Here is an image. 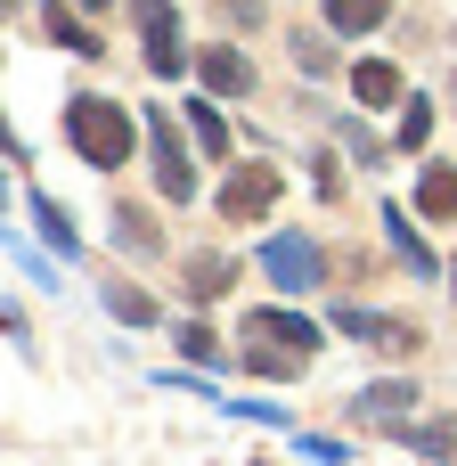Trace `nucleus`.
<instances>
[{
	"label": "nucleus",
	"instance_id": "obj_18",
	"mask_svg": "<svg viewBox=\"0 0 457 466\" xmlns=\"http://www.w3.org/2000/svg\"><path fill=\"white\" fill-rule=\"evenodd\" d=\"M106 311H114V319H131V328H147V319H155V303H147L139 287H106Z\"/></svg>",
	"mask_w": 457,
	"mask_h": 466
},
{
	"label": "nucleus",
	"instance_id": "obj_1",
	"mask_svg": "<svg viewBox=\"0 0 457 466\" xmlns=\"http://www.w3.org/2000/svg\"><path fill=\"white\" fill-rule=\"evenodd\" d=\"M139 123H131V106H114V98H98V90H82V98H65V139H74V156L82 164H98V172H114V164H131V139Z\"/></svg>",
	"mask_w": 457,
	"mask_h": 466
},
{
	"label": "nucleus",
	"instance_id": "obj_2",
	"mask_svg": "<svg viewBox=\"0 0 457 466\" xmlns=\"http://www.w3.org/2000/svg\"><path fill=\"white\" fill-rule=\"evenodd\" d=\"M262 279H270L278 295H311V287L327 279V262H319V246H311L303 229H278V238L262 246Z\"/></svg>",
	"mask_w": 457,
	"mask_h": 466
},
{
	"label": "nucleus",
	"instance_id": "obj_12",
	"mask_svg": "<svg viewBox=\"0 0 457 466\" xmlns=\"http://www.w3.org/2000/svg\"><path fill=\"white\" fill-rule=\"evenodd\" d=\"M409 410H417V385H401V377H392V385H368V393H360V418H368V426H401Z\"/></svg>",
	"mask_w": 457,
	"mask_h": 466
},
{
	"label": "nucleus",
	"instance_id": "obj_29",
	"mask_svg": "<svg viewBox=\"0 0 457 466\" xmlns=\"http://www.w3.org/2000/svg\"><path fill=\"white\" fill-rule=\"evenodd\" d=\"M8 8H16V0H0V16H8Z\"/></svg>",
	"mask_w": 457,
	"mask_h": 466
},
{
	"label": "nucleus",
	"instance_id": "obj_10",
	"mask_svg": "<svg viewBox=\"0 0 457 466\" xmlns=\"http://www.w3.org/2000/svg\"><path fill=\"white\" fill-rule=\"evenodd\" d=\"M384 238H392V254H401V262H409L417 279H433V270H442V262L425 254V238H417V221H409L401 205H384Z\"/></svg>",
	"mask_w": 457,
	"mask_h": 466
},
{
	"label": "nucleus",
	"instance_id": "obj_14",
	"mask_svg": "<svg viewBox=\"0 0 457 466\" xmlns=\"http://www.w3.org/2000/svg\"><path fill=\"white\" fill-rule=\"evenodd\" d=\"M188 131H196V156H229V123H221V115H213L204 98L188 106Z\"/></svg>",
	"mask_w": 457,
	"mask_h": 466
},
{
	"label": "nucleus",
	"instance_id": "obj_17",
	"mask_svg": "<svg viewBox=\"0 0 457 466\" xmlns=\"http://www.w3.org/2000/svg\"><path fill=\"white\" fill-rule=\"evenodd\" d=\"M33 221H41V238H49L57 254H74V221H65V213H57L49 197H33Z\"/></svg>",
	"mask_w": 457,
	"mask_h": 466
},
{
	"label": "nucleus",
	"instance_id": "obj_26",
	"mask_svg": "<svg viewBox=\"0 0 457 466\" xmlns=\"http://www.w3.org/2000/svg\"><path fill=\"white\" fill-rule=\"evenodd\" d=\"M0 156H25V139L8 131V115H0Z\"/></svg>",
	"mask_w": 457,
	"mask_h": 466
},
{
	"label": "nucleus",
	"instance_id": "obj_21",
	"mask_svg": "<svg viewBox=\"0 0 457 466\" xmlns=\"http://www.w3.org/2000/svg\"><path fill=\"white\" fill-rule=\"evenodd\" d=\"M294 57H303V66H311V74H335V49H327V41H319V33H294Z\"/></svg>",
	"mask_w": 457,
	"mask_h": 466
},
{
	"label": "nucleus",
	"instance_id": "obj_11",
	"mask_svg": "<svg viewBox=\"0 0 457 466\" xmlns=\"http://www.w3.org/2000/svg\"><path fill=\"white\" fill-rule=\"evenodd\" d=\"M180 279H188V295H196V303H213V295H229V287H237V262H229V254H188V270H180Z\"/></svg>",
	"mask_w": 457,
	"mask_h": 466
},
{
	"label": "nucleus",
	"instance_id": "obj_22",
	"mask_svg": "<svg viewBox=\"0 0 457 466\" xmlns=\"http://www.w3.org/2000/svg\"><path fill=\"white\" fill-rule=\"evenodd\" d=\"M114 238H123V246H155V221H147V213H131V205H123V213H114Z\"/></svg>",
	"mask_w": 457,
	"mask_h": 466
},
{
	"label": "nucleus",
	"instance_id": "obj_4",
	"mask_svg": "<svg viewBox=\"0 0 457 466\" xmlns=\"http://www.w3.org/2000/svg\"><path fill=\"white\" fill-rule=\"evenodd\" d=\"M147 156H155V188H164L172 205H188V197H196V164H188V147H180V131H172L164 115H147Z\"/></svg>",
	"mask_w": 457,
	"mask_h": 466
},
{
	"label": "nucleus",
	"instance_id": "obj_7",
	"mask_svg": "<svg viewBox=\"0 0 457 466\" xmlns=\"http://www.w3.org/2000/svg\"><path fill=\"white\" fill-rule=\"evenodd\" d=\"M245 344H286V352L311 360V352H319V328H311L303 311H253V319H245Z\"/></svg>",
	"mask_w": 457,
	"mask_h": 466
},
{
	"label": "nucleus",
	"instance_id": "obj_13",
	"mask_svg": "<svg viewBox=\"0 0 457 466\" xmlns=\"http://www.w3.org/2000/svg\"><path fill=\"white\" fill-rule=\"evenodd\" d=\"M384 8H392V0H319L327 33H368V25H384Z\"/></svg>",
	"mask_w": 457,
	"mask_h": 466
},
{
	"label": "nucleus",
	"instance_id": "obj_25",
	"mask_svg": "<svg viewBox=\"0 0 457 466\" xmlns=\"http://www.w3.org/2000/svg\"><path fill=\"white\" fill-rule=\"evenodd\" d=\"M335 139H343V147H352V156H360V164H376V156H384V147H376V139H368V131H360V123H343V131H335Z\"/></svg>",
	"mask_w": 457,
	"mask_h": 466
},
{
	"label": "nucleus",
	"instance_id": "obj_27",
	"mask_svg": "<svg viewBox=\"0 0 457 466\" xmlns=\"http://www.w3.org/2000/svg\"><path fill=\"white\" fill-rule=\"evenodd\" d=\"M82 8H90V16H98V8H114V0H82Z\"/></svg>",
	"mask_w": 457,
	"mask_h": 466
},
{
	"label": "nucleus",
	"instance_id": "obj_23",
	"mask_svg": "<svg viewBox=\"0 0 457 466\" xmlns=\"http://www.w3.org/2000/svg\"><path fill=\"white\" fill-rule=\"evenodd\" d=\"M180 352H188V360H213L221 344H213V328H204V319H188V328H180Z\"/></svg>",
	"mask_w": 457,
	"mask_h": 466
},
{
	"label": "nucleus",
	"instance_id": "obj_3",
	"mask_svg": "<svg viewBox=\"0 0 457 466\" xmlns=\"http://www.w3.org/2000/svg\"><path fill=\"white\" fill-rule=\"evenodd\" d=\"M131 16H139V33H147V74H188V57H180V8L172 0H131Z\"/></svg>",
	"mask_w": 457,
	"mask_h": 466
},
{
	"label": "nucleus",
	"instance_id": "obj_16",
	"mask_svg": "<svg viewBox=\"0 0 457 466\" xmlns=\"http://www.w3.org/2000/svg\"><path fill=\"white\" fill-rule=\"evenodd\" d=\"M425 139H433V106H425V98H401V139H392V147H409V156H417Z\"/></svg>",
	"mask_w": 457,
	"mask_h": 466
},
{
	"label": "nucleus",
	"instance_id": "obj_28",
	"mask_svg": "<svg viewBox=\"0 0 457 466\" xmlns=\"http://www.w3.org/2000/svg\"><path fill=\"white\" fill-rule=\"evenodd\" d=\"M0 205H8V180H0Z\"/></svg>",
	"mask_w": 457,
	"mask_h": 466
},
{
	"label": "nucleus",
	"instance_id": "obj_15",
	"mask_svg": "<svg viewBox=\"0 0 457 466\" xmlns=\"http://www.w3.org/2000/svg\"><path fill=\"white\" fill-rule=\"evenodd\" d=\"M245 369H253V377H303V352H286V344H245Z\"/></svg>",
	"mask_w": 457,
	"mask_h": 466
},
{
	"label": "nucleus",
	"instance_id": "obj_5",
	"mask_svg": "<svg viewBox=\"0 0 457 466\" xmlns=\"http://www.w3.org/2000/svg\"><path fill=\"white\" fill-rule=\"evenodd\" d=\"M270 205H278V172H270V164H237V172L221 180V213H229V221H262Z\"/></svg>",
	"mask_w": 457,
	"mask_h": 466
},
{
	"label": "nucleus",
	"instance_id": "obj_30",
	"mask_svg": "<svg viewBox=\"0 0 457 466\" xmlns=\"http://www.w3.org/2000/svg\"><path fill=\"white\" fill-rule=\"evenodd\" d=\"M450 270H457V262H450ZM450 287H457V279H450Z\"/></svg>",
	"mask_w": 457,
	"mask_h": 466
},
{
	"label": "nucleus",
	"instance_id": "obj_19",
	"mask_svg": "<svg viewBox=\"0 0 457 466\" xmlns=\"http://www.w3.org/2000/svg\"><path fill=\"white\" fill-rule=\"evenodd\" d=\"M417 451H425V459H457V418H433V426H417Z\"/></svg>",
	"mask_w": 457,
	"mask_h": 466
},
{
	"label": "nucleus",
	"instance_id": "obj_6",
	"mask_svg": "<svg viewBox=\"0 0 457 466\" xmlns=\"http://www.w3.org/2000/svg\"><path fill=\"white\" fill-rule=\"evenodd\" d=\"M196 82L221 90V98H245V90H253V66H245V49L213 41V49H196Z\"/></svg>",
	"mask_w": 457,
	"mask_h": 466
},
{
	"label": "nucleus",
	"instance_id": "obj_8",
	"mask_svg": "<svg viewBox=\"0 0 457 466\" xmlns=\"http://www.w3.org/2000/svg\"><path fill=\"white\" fill-rule=\"evenodd\" d=\"M352 98H360V106H401L409 82H401L392 57H368V66H352Z\"/></svg>",
	"mask_w": 457,
	"mask_h": 466
},
{
	"label": "nucleus",
	"instance_id": "obj_20",
	"mask_svg": "<svg viewBox=\"0 0 457 466\" xmlns=\"http://www.w3.org/2000/svg\"><path fill=\"white\" fill-rule=\"evenodd\" d=\"M49 41H65V49H98V33H90V25H74V16H65V8H57V16H49Z\"/></svg>",
	"mask_w": 457,
	"mask_h": 466
},
{
	"label": "nucleus",
	"instance_id": "obj_24",
	"mask_svg": "<svg viewBox=\"0 0 457 466\" xmlns=\"http://www.w3.org/2000/svg\"><path fill=\"white\" fill-rule=\"evenodd\" d=\"M311 180H319V197H327V205H335V188H343V164H335V156H327V147H319V164H311Z\"/></svg>",
	"mask_w": 457,
	"mask_h": 466
},
{
	"label": "nucleus",
	"instance_id": "obj_9",
	"mask_svg": "<svg viewBox=\"0 0 457 466\" xmlns=\"http://www.w3.org/2000/svg\"><path fill=\"white\" fill-rule=\"evenodd\" d=\"M417 213L425 221H457V164H425L417 172Z\"/></svg>",
	"mask_w": 457,
	"mask_h": 466
}]
</instances>
